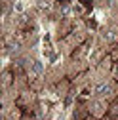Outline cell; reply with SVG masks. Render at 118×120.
Returning <instances> with one entry per match:
<instances>
[{
  "mask_svg": "<svg viewBox=\"0 0 118 120\" xmlns=\"http://www.w3.org/2000/svg\"><path fill=\"white\" fill-rule=\"evenodd\" d=\"M111 92V86L107 84V82H101V84H97L95 88H93V94L95 95H107Z\"/></svg>",
  "mask_w": 118,
  "mask_h": 120,
  "instance_id": "1",
  "label": "cell"
},
{
  "mask_svg": "<svg viewBox=\"0 0 118 120\" xmlns=\"http://www.w3.org/2000/svg\"><path fill=\"white\" fill-rule=\"evenodd\" d=\"M105 38H107L109 42H114V40L118 38V29H111V33H107Z\"/></svg>",
  "mask_w": 118,
  "mask_h": 120,
  "instance_id": "5",
  "label": "cell"
},
{
  "mask_svg": "<svg viewBox=\"0 0 118 120\" xmlns=\"http://www.w3.org/2000/svg\"><path fill=\"white\" fill-rule=\"evenodd\" d=\"M36 6H38V10H42V11H48V10L52 8V0H36Z\"/></svg>",
  "mask_w": 118,
  "mask_h": 120,
  "instance_id": "3",
  "label": "cell"
},
{
  "mask_svg": "<svg viewBox=\"0 0 118 120\" xmlns=\"http://www.w3.org/2000/svg\"><path fill=\"white\" fill-rule=\"evenodd\" d=\"M25 6H27V2H23V0H15V4H13V11L21 13V11L25 10Z\"/></svg>",
  "mask_w": 118,
  "mask_h": 120,
  "instance_id": "4",
  "label": "cell"
},
{
  "mask_svg": "<svg viewBox=\"0 0 118 120\" xmlns=\"http://www.w3.org/2000/svg\"><path fill=\"white\" fill-rule=\"evenodd\" d=\"M55 120H65V118H63V114H57V116H55Z\"/></svg>",
  "mask_w": 118,
  "mask_h": 120,
  "instance_id": "6",
  "label": "cell"
},
{
  "mask_svg": "<svg viewBox=\"0 0 118 120\" xmlns=\"http://www.w3.org/2000/svg\"><path fill=\"white\" fill-rule=\"evenodd\" d=\"M31 72H33V74H42V72H44V63L38 61V59L31 61Z\"/></svg>",
  "mask_w": 118,
  "mask_h": 120,
  "instance_id": "2",
  "label": "cell"
}]
</instances>
